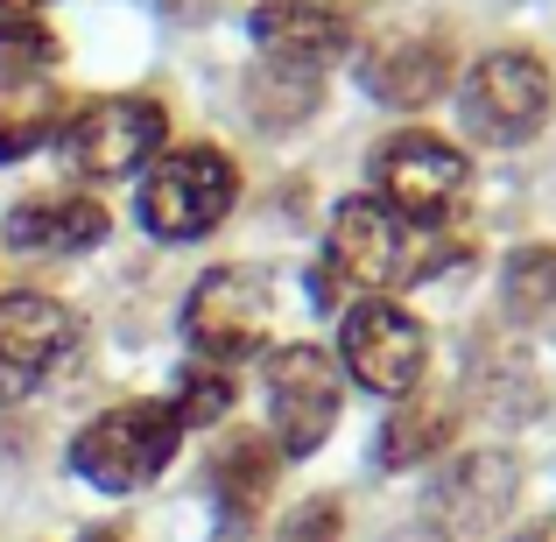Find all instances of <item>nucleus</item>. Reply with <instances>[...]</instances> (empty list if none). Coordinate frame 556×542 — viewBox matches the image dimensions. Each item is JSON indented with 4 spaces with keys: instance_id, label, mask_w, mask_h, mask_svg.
<instances>
[{
    "instance_id": "f257e3e1",
    "label": "nucleus",
    "mask_w": 556,
    "mask_h": 542,
    "mask_svg": "<svg viewBox=\"0 0 556 542\" xmlns=\"http://www.w3.org/2000/svg\"><path fill=\"white\" fill-rule=\"evenodd\" d=\"M184 444V423L169 402H121L71 437V472L99 493H141L169 472Z\"/></svg>"
},
{
    "instance_id": "f03ea898",
    "label": "nucleus",
    "mask_w": 556,
    "mask_h": 542,
    "mask_svg": "<svg viewBox=\"0 0 556 542\" xmlns=\"http://www.w3.org/2000/svg\"><path fill=\"white\" fill-rule=\"evenodd\" d=\"M394 282H422V254L408 240V218L388 212L380 198H345L325 232L317 303H331V289H394Z\"/></svg>"
},
{
    "instance_id": "7ed1b4c3",
    "label": "nucleus",
    "mask_w": 556,
    "mask_h": 542,
    "mask_svg": "<svg viewBox=\"0 0 556 542\" xmlns=\"http://www.w3.org/2000/svg\"><path fill=\"white\" fill-rule=\"evenodd\" d=\"M141 226L155 240H204V232L226 226V212L240 204V169L218 149H169L155 155V169L141 177Z\"/></svg>"
},
{
    "instance_id": "20e7f679",
    "label": "nucleus",
    "mask_w": 556,
    "mask_h": 542,
    "mask_svg": "<svg viewBox=\"0 0 556 542\" xmlns=\"http://www.w3.org/2000/svg\"><path fill=\"white\" fill-rule=\"evenodd\" d=\"M549 106H556V78H549V64L535 50H493L458 92L465 135L493 141V149L535 141L549 127Z\"/></svg>"
},
{
    "instance_id": "39448f33",
    "label": "nucleus",
    "mask_w": 556,
    "mask_h": 542,
    "mask_svg": "<svg viewBox=\"0 0 556 542\" xmlns=\"http://www.w3.org/2000/svg\"><path fill=\"white\" fill-rule=\"evenodd\" d=\"M268 325H275V282L268 268H212L198 289L184 297V339L204 366H232L247 353L268 345Z\"/></svg>"
},
{
    "instance_id": "423d86ee",
    "label": "nucleus",
    "mask_w": 556,
    "mask_h": 542,
    "mask_svg": "<svg viewBox=\"0 0 556 542\" xmlns=\"http://www.w3.org/2000/svg\"><path fill=\"white\" fill-rule=\"evenodd\" d=\"M169 141V113L141 92L121 99H85L64 121V163L78 177H135L141 163H155Z\"/></svg>"
},
{
    "instance_id": "0eeeda50",
    "label": "nucleus",
    "mask_w": 556,
    "mask_h": 542,
    "mask_svg": "<svg viewBox=\"0 0 556 542\" xmlns=\"http://www.w3.org/2000/svg\"><path fill=\"white\" fill-rule=\"evenodd\" d=\"M374 184H380L388 212L437 226L465 190V155L444 135H430V127H402V135H388L374 149Z\"/></svg>"
},
{
    "instance_id": "6e6552de",
    "label": "nucleus",
    "mask_w": 556,
    "mask_h": 542,
    "mask_svg": "<svg viewBox=\"0 0 556 542\" xmlns=\"http://www.w3.org/2000/svg\"><path fill=\"white\" fill-rule=\"evenodd\" d=\"M339 353H345V374H353L359 388L394 394V402H402V394H416L422 366H430V331H422L402 303L374 297V303H359V311L345 317Z\"/></svg>"
},
{
    "instance_id": "1a4fd4ad",
    "label": "nucleus",
    "mask_w": 556,
    "mask_h": 542,
    "mask_svg": "<svg viewBox=\"0 0 556 542\" xmlns=\"http://www.w3.org/2000/svg\"><path fill=\"white\" fill-rule=\"evenodd\" d=\"M339 402H345V388H339L331 353H317V345H282V353L268 360V416H275V437H282L289 458H311V451L339 430Z\"/></svg>"
},
{
    "instance_id": "9d476101",
    "label": "nucleus",
    "mask_w": 556,
    "mask_h": 542,
    "mask_svg": "<svg viewBox=\"0 0 556 542\" xmlns=\"http://www.w3.org/2000/svg\"><path fill=\"white\" fill-rule=\"evenodd\" d=\"M71 345H78V311L71 303L36 297V289L0 297V402L36 394L71 360Z\"/></svg>"
},
{
    "instance_id": "9b49d317",
    "label": "nucleus",
    "mask_w": 556,
    "mask_h": 542,
    "mask_svg": "<svg viewBox=\"0 0 556 542\" xmlns=\"http://www.w3.org/2000/svg\"><path fill=\"white\" fill-rule=\"evenodd\" d=\"M451 42L437 28H416V36H388L380 50H367L359 64V85L380 99V106H430V99L451 92Z\"/></svg>"
},
{
    "instance_id": "f8f14e48",
    "label": "nucleus",
    "mask_w": 556,
    "mask_h": 542,
    "mask_svg": "<svg viewBox=\"0 0 556 542\" xmlns=\"http://www.w3.org/2000/svg\"><path fill=\"white\" fill-rule=\"evenodd\" d=\"M247 28L275 64H303V71H317L325 56H339L353 42V22H345L339 0H261Z\"/></svg>"
},
{
    "instance_id": "ddd939ff",
    "label": "nucleus",
    "mask_w": 556,
    "mask_h": 542,
    "mask_svg": "<svg viewBox=\"0 0 556 542\" xmlns=\"http://www.w3.org/2000/svg\"><path fill=\"white\" fill-rule=\"evenodd\" d=\"M106 204L78 198V190H50V198H22L8 212V247L22 254H85L106 240Z\"/></svg>"
},
{
    "instance_id": "4468645a",
    "label": "nucleus",
    "mask_w": 556,
    "mask_h": 542,
    "mask_svg": "<svg viewBox=\"0 0 556 542\" xmlns=\"http://www.w3.org/2000/svg\"><path fill=\"white\" fill-rule=\"evenodd\" d=\"M515 501V465L501 451H472V458L451 465V479L437 487V515L451 521V535H479L507 515Z\"/></svg>"
},
{
    "instance_id": "2eb2a0df",
    "label": "nucleus",
    "mask_w": 556,
    "mask_h": 542,
    "mask_svg": "<svg viewBox=\"0 0 556 542\" xmlns=\"http://www.w3.org/2000/svg\"><path fill=\"white\" fill-rule=\"evenodd\" d=\"M50 135H64V99L42 78H0V163H22L28 149H42Z\"/></svg>"
},
{
    "instance_id": "dca6fc26",
    "label": "nucleus",
    "mask_w": 556,
    "mask_h": 542,
    "mask_svg": "<svg viewBox=\"0 0 556 542\" xmlns=\"http://www.w3.org/2000/svg\"><path fill=\"white\" fill-rule=\"evenodd\" d=\"M212 493L226 507V521H254L261 501L275 493V444L268 437H232L212 458Z\"/></svg>"
},
{
    "instance_id": "f3484780",
    "label": "nucleus",
    "mask_w": 556,
    "mask_h": 542,
    "mask_svg": "<svg viewBox=\"0 0 556 542\" xmlns=\"http://www.w3.org/2000/svg\"><path fill=\"white\" fill-rule=\"evenodd\" d=\"M444 444H451V402H437V394H402V408L388 416L374 458L388 465V472H408V465L437 458Z\"/></svg>"
},
{
    "instance_id": "a211bd4d",
    "label": "nucleus",
    "mask_w": 556,
    "mask_h": 542,
    "mask_svg": "<svg viewBox=\"0 0 556 542\" xmlns=\"http://www.w3.org/2000/svg\"><path fill=\"white\" fill-rule=\"evenodd\" d=\"M311 106H317V71L261 56V71L247 78V113H254V127H296V121H311Z\"/></svg>"
},
{
    "instance_id": "6ab92c4d",
    "label": "nucleus",
    "mask_w": 556,
    "mask_h": 542,
    "mask_svg": "<svg viewBox=\"0 0 556 542\" xmlns=\"http://www.w3.org/2000/svg\"><path fill=\"white\" fill-rule=\"evenodd\" d=\"M501 311L507 317H543V311H556V247H515L507 254V268H501Z\"/></svg>"
},
{
    "instance_id": "aec40b11",
    "label": "nucleus",
    "mask_w": 556,
    "mask_h": 542,
    "mask_svg": "<svg viewBox=\"0 0 556 542\" xmlns=\"http://www.w3.org/2000/svg\"><path fill=\"white\" fill-rule=\"evenodd\" d=\"M42 64H56V36L36 14H0V78H36Z\"/></svg>"
},
{
    "instance_id": "412c9836",
    "label": "nucleus",
    "mask_w": 556,
    "mask_h": 542,
    "mask_svg": "<svg viewBox=\"0 0 556 542\" xmlns=\"http://www.w3.org/2000/svg\"><path fill=\"white\" fill-rule=\"evenodd\" d=\"M177 423L190 430V423H226L232 408V366H190V374L177 380Z\"/></svg>"
},
{
    "instance_id": "4be33fe9",
    "label": "nucleus",
    "mask_w": 556,
    "mask_h": 542,
    "mask_svg": "<svg viewBox=\"0 0 556 542\" xmlns=\"http://www.w3.org/2000/svg\"><path fill=\"white\" fill-rule=\"evenodd\" d=\"M339 535H345V507L331 501V493H317V501L289 507V515H282V535H275V542H339Z\"/></svg>"
},
{
    "instance_id": "5701e85b",
    "label": "nucleus",
    "mask_w": 556,
    "mask_h": 542,
    "mask_svg": "<svg viewBox=\"0 0 556 542\" xmlns=\"http://www.w3.org/2000/svg\"><path fill=\"white\" fill-rule=\"evenodd\" d=\"M85 542H141L135 521H106V529H85Z\"/></svg>"
},
{
    "instance_id": "b1692460",
    "label": "nucleus",
    "mask_w": 556,
    "mask_h": 542,
    "mask_svg": "<svg viewBox=\"0 0 556 542\" xmlns=\"http://www.w3.org/2000/svg\"><path fill=\"white\" fill-rule=\"evenodd\" d=\"M169 14H177V22H204V14H212V0H163Z\"/></svg>"
},
{
    "instance_id": "393cba45",
    "label": "nucleus",
    "mask_w": 556,
    "mask_h": 542,
    "mask_svg": "<svg viewBox=\"0 0 556 542\" xmlns=\"http://www.w3.org/2000/svg\"><path fill=\"white\" fill-rule=\"evenodd\" d=\"M515 542H556V521H543V529H529V535H515Z\"/></svg>"
},
{
    "instance_id": "a878e982",
    "label": "nucleus",
    "mask_w": 556,
    "mask_h": 542,
    "mask_svg": "<svg viewBox=\"0 0 556 542\" xmlns=\"http://www.w3.org/2000/svg\"><path fill=\"white\" fill-rule=\"evenodd\" d=\"M28 8H42V0H8V14H28Z\"/></svg>"
},
{
    "instance_id": "bb28decb",
    "label": "nucleus",
    "mask_w": 556,
    "mask_h": 542,
    "mask_svg": "<svg viewBox=\"0 0 556 542\" xmlns=\"http://www.w3.org/2000/svg\"><path fill=\"white\" fill-rule=\"evenodd\" d=\"M402 542H444V535H402Z\"/></svg>"
}]
</instances>
